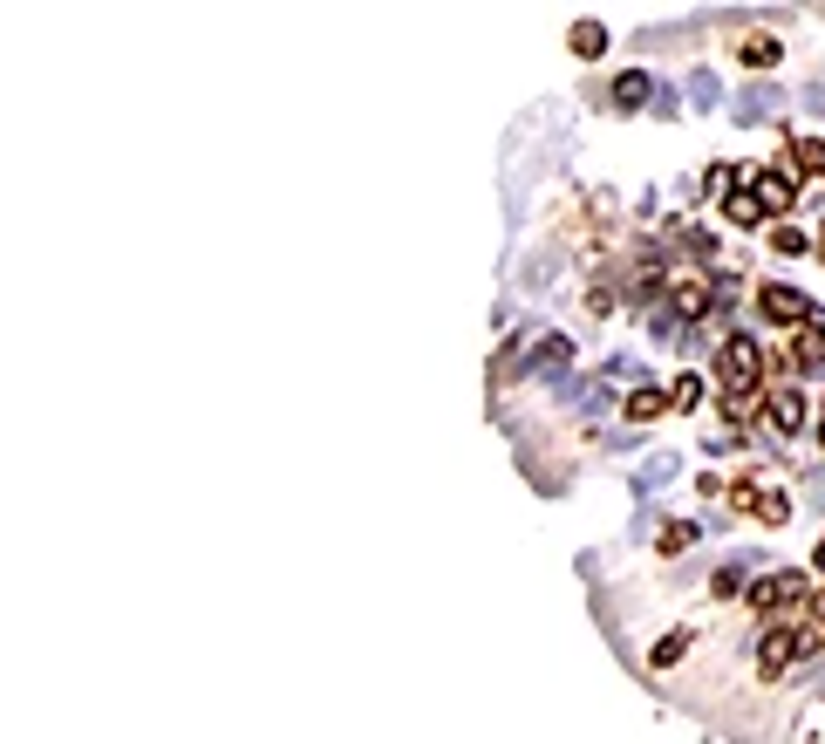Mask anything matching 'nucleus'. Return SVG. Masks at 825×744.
I'll return each instance as SVG.
<instances>
[{
	"instance_id": "nucleus-2",
	"label": "nucleus",
	"mask_w": 825,
	"mask_h": 744,
	"mask_svg": "<svg viewBox=\"0 0 825 744\" xmlns=\"http://www.w3.org/2000/svg\"><path fill=\"white\" fill-rule=\"evenodd\" d=\"M757 185H764V205H791V192H798V185H785V171H764V178H757Z\"/></svg>"
},
{
	"instance_id": "nucleus-4",
	"label": "nucleus",
	"mask_w": 825,
	"mask_h": 744,
	"mask_svg": "<svg viewBox=\"0 0 825 744\" xmlns=\"http://www.w3.org/2000/svg\"><path fill=\"white\" fill-rule=\"evenodd\" d=\"M600 48H607V35H600L594 21H580V28H573V55H600Z\"/></svg>"
},
{
	"instance_id": "nucleus-3",
	"label": "nucleus",
	"mask_w": 825,
	"mask_h": 744,
	"mask_svg": "<svg viewBox=\"0 0 825 744\" xmlns=\"http://www.w3.org/2000/svg\"><path fill=\"white\" fill-rule=\"evenodd\" d=\"M723 212H730L737 226H750V219L764 212V198H750V192H730V198H723Z\"/></svg>"
},
{
	"instance_id": "nucleus-5",
	"label": "nucleus",
	"mask_w": 825,
	"mask_h": 744,
	"mask_svg": "<svg viewBox=\"0 0 825 744\" xmlns=\"http://www.w3.org/2000/svg\"><path fill=\"white\" fill-rule=\"evenodd\" d=\"M778 424H785V431H798V424H805V403H798V390L778 396Z\"/></svg>"
},
{
	"instance_id": "nucleus-1",
	"label": "nucleus",
	"mask_w": 825,
	"mask_h": 744,
	"mask_svg": "<svg viewBox=\"0 0 825 744\" xmlns=\"http://www.w3.org/2000/svg\"><path fill=\"white\" fill-rule=\"evenodd\" d=\"M723 376H730V383H750V376H757V355H750V342H730V349H723Z\"/></svg>"
}]
</instances>
